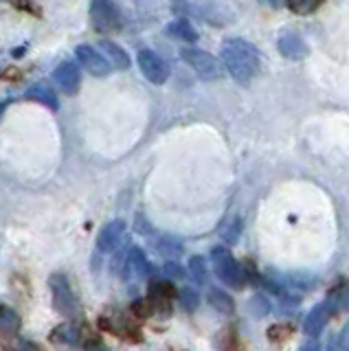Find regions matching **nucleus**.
I'll list each match as a JSON object with an SVG mask.
<instances>
[{
	"mask_svg": "<svg viewBox=\"0 0 349 351\" xmlns=\"http://www.w3.org/2000/svg\"><path fill=\"white\" fill-rule=\"evenodd\" d=\"M220 58L226 73H231L233 80L242 86L253 82L259 73V51L242 38L226 40L220 49Z\"/></svg>",
	"mask_w": 349,
	"mask_h": 351,
	"instance_id": "f257e3e1",
	"label": "nucleus"
},
{
	"mask_svg": "<svg viewBox=\"0 0 349 351\" xmlns=\"http://www.w3.org/2000/svg\"><path fill=\"white\" fill-rule=\"evenodd\" d=\"M211 263H213V272L217 274V279L222 283L231 285V288H242L246 281L244 268L239 266L237 259L233 257V252L226 246H215L211 250Z\"/></svg>",
	"mask_w": 349,
	"mask_h": 351,
	"instance_id": "f03ea898",
	"label": "nucleus"
},
{
	"mask_svg": "<svg viewBox=\"0 0 349 351\" xmlns=\"http://www.w3.org/2000/svg\"><path fill=\"white\" fill-rule=\"evenodd\" d=\"M49 288H51V294H53V305H56V310L62 316H67L73 321V318H77L82 314L77 296H75L71 283H69L67 277H64V274H51Z\"/></svg>",
	"mask_w": 349,
	"mask_h": 351,
	"instance_id": "7ed1b4c3",
	"label": "nucleus"
},
{
	"mask_svg": "<svg viewBox=\"0 0 349 351\" xmlns=\"http://www.w3.org/2000/svg\"><path fill=\"white\" fill-rule=\"evenodd\" d=\"M182 60L187 62L191 69L195 71V75L202 77L206 82H213V80H220L222 77V66L217 62L211 53H206L202 49H184L182 51Z\"/></svg>",
	"mask_w": 349,
	"mask_h": 351,
	"instance_id": "20e7f679",
	"label": "nucleus"
},
{
	"mask_svg": "<svg viewBox=\"0 0 349 351\" xmlns=\"http://www.w3.org/2000/svg\"><path fill=\"white\" fill-rule=\"evenodd\" d=\"M91 20L93 27L101 33L115 31L121 25V14L112 0H93L91 3Z\"/></svg>",
	"mask_w": 349,
	"mask_h": 351,
	"instance_id": "39448f33",
	"label": "nucleus"
},
{
	"mask_svg": "<svg viewBox=\"0 0 349 351\" xmlns=\"http://www.w3.org/2000/svg\"><path fill=\"white\" fill-rule=\"evenodd\" d=\"M139 69L141 73H143V77L147 82L152 84H165L167 82V77H169V66L167 62L160 58V55H156L154 51H149V49H143V51H139Z\"/></svg>",
	"mask_w": 349,
	"mask_h": 351,
	"instance_id": "423d86ee",
	"label": "nucleus"
},
{
	"mask_svg": "<svg viewBox=\"0 0 349 351\" xmlns=\"http://www.w3.org/2000/svg\"><path fill=\"white\" fill-rule=\"evenodd\" d=\"M338 310V296L334 299H325L323 303H319V305H314L312 310H310V314L305 316V323H303V332L308 334L310 338H316L319 336L323 329H325V325H327V321L332 318V314Z\"/></svg>",
	"mask_w": 349,
	"mask_h": 351,
	"instance_id": "0eeeda50",
	"label": "nucleus"
},
{
	"mask_svg": "<svg viewBox=\"0 0 349 351\" xmlns=\"http://www.w3.org/2000/svg\"><path fill=\"white\" fill-rule=\"evenodd\" d=\"M75 55H77V60L86 69V73H91L95 77H106L110 73V62L106 60V55L101 51H97L91 44H80L75 49Z\"/></svg>",
	"mask_w": 349,
	"mask_h": 351,
	"instance_id": "6e6552de",
	"label": "nucleus"
},
{
	"mask_svg": "<svg viewBox=\"0 0 349 351\" xmlns=\"http://www.w3.org/2000/svg\"><path fill=\"white\" fill-rule=\"evenodd\" d=\"M53 82H56L67 95H75L80 90V86H82L80 66L75 62H71V60L62 62L60 66H56V71H53Z\"/></svg>",
	"mask_w": 349,
	"mask_h": 351,
	"instance_id": "1a4fd4ad",
	"label": "nucleus"
},
{
	"mask_svg": "<svg viewBox=\"0 0 349 351\" xmlns=\"http://www.w3.org/2000/svg\"><path fill=\"white\" fill-rule=\"evenodd\" d=\"M123 235H125V222L123 219H112V222H108L99 230V237H97V250H99L101 255L115 252L117 246L121 244Z\"/></svg>",
	"mask_w": 349,
	"mask_h": 351,
	"instance_id": "9d476101",
	"label": "nucleus"
},
{
	"mask_svg": "<svg viewBox=\"0 0 349 351\" xmlns=\"http://www.w3.org/2000/svg\"><path fill=\"white\" fill-rule=\"evenodd\" d=\"M130 274H134V277H139V279L149 277L152 274V263L141 248H132L128 252V259H125V266H123V277H130Z\"/></svg>",
	"mask_w": 349,
	"mask_h": 351,
	"instance_id": "9b49d317",
	"label": "nucleus"
},
{
	"mask_svg": "<svg viewBox=\"0 0 349 351\" xmlns=\"http://www.w3.org/2000/svg\"><path fill=\"white\" fill-rule=\"evenodd\" d=\"M99 325L104 327V329H108V332H115V334H119V336H130V338H139V329L128 321L125 316H121V314H115V316H108V314H104L101 316V321H99Z\"/></svg>",
	"mask_w": 349,
	"mask_h": 351,
	"instance_id": "f8f14e48",
	"label": "nucleus"
},
{
	"mask_svg": "<svg viewBox=\"0 0 349 351\" xmlns=\"http://www.w3.org/2000/svg\"><path fill=\"white\" fill-rule=\"evenodd\" d=\"M99 51L106 55V60L110 62L115 69H121V71H125V69H130V58H128V53L119 47V44H115V42H110V40H101L99 42Z\"/></svg>",
	"mask_w": 349,
	"mask_h": 351,
	"instance_id": "ddd939ff",
	"label": "nucleus"
},
{
	"mask_svg": "<svg viewBox=\"0 0 349 351\" xmlns=\"http://www.w3.org/2000/svg\"><path fill=\"white\" fill-rule=\"evenodd\" d=\"M279 51H281V55H286L290 60H299L308 53L303 40L299 36H294V33H283L279 38Z\"/></svg>",
	"mask_w": 349,
	"mask_h": 351,
	"instance_id": "4468645a",
	"label": "nucleus"
},
{
	"mask_svg": "<svg viewBox=\"0 0 349 351\" xmlns=\"http://www.w3.org/2000/svg\"><path fill=\"white\" fill-rule=\"evenodd\" d=\"M25 97H27V99H31V101L45 104V106H47V108H51V110H58V108H60L58 95L53 93L49 86H42V84H38V86H31L29 90L25 93Z\"/></svg>",
	"mask_w": 349,
	"mask_h": 351,
	"instance_id": "2eb2a0df",
	"label": "nucleus"
},
{
	"mask_svg": "<svg viewBox=\"0 0 349 351\" xmlns=\"http://www.w3.org/2000/svg\"><path fill=\"white\" fill-rule=\"evenodd\" d=\"M51 338L56 340V343H62V345H77L80 338H82V332L75 323H62L53 329Z\"/></svg>",
	"mask_w": 349,
	"mask_h": 351,
	"instance_id": "dca6fc26",
	"label": "nucleus"
},
{
	"mask_svg": "<svg viewBox=\"0 0 349 351\" xmlns=\"http://www.w3.org/2000/svg\"><path fill=\"white\" fill-rule=\"evenodd\" d=\"M167 33L171 38L182 40V42H195V40H198V33H195V29L191 27V22L184 20V18L173 20L171 25L167 27Z\"/></svg>",
	"mask_w": 349,
	"mask_h": 351,
	"instance_id": "f3484780",
	"label": "nucleus"
},
{
	"mask_svg": "<svg viewBox=\"0 0 349 351\" xmlns=\"http://www.w3.org/2000/svg\"><path fill=\"white\" fill-rule=\"evenodd\" d=\"M20 327V316L16 310L7 305H0V334L3 336H14Z\"/></svg>",
	"mask_w": 349,
	"mask_h": 351,
	"instance_id": "a211bd4d",
	"label": "nucleus"
},
{
	"mask_svg": "<svg viewBox=\"0 0 349 351\" xmlns=\"http://www.w3.org/2000/svg\"><path fill=\"white\" fill-rule=\"evenodd\" d=\"M209 303L215 307L217 312H222V314H231L233 307H235L231 296H228L226 292H222V290H217V288L209 290Z\"/></svg>",
	"mask_w": 349,
	"mask_h": 351,
	"instance_id": "6ab92c4d",
	"label": "nucleus"
},
{
	"mask_svg": "<svg viewBox=\"0 0 349 351\" xmlns=\"http://www.w3.org/2000/svg\"><path fill=\"white\" fill-rule=\"evenodd\" d=\"M323 5V0H288V7L299 16H308L314 14L316 9Z\"/></svg>",
	"mask_w": 349,
	"mask_h": 351,
	"instance_id": "aec40b11",
	"label": "nucleus"
},
{
	"mask_svg": "<svg viewBox=\"0 0 349 351\" xmlns=\"http://www.w3.org/2000/svg\"><path fill=\"white\" fill-rule=\"evenodd\" d=\"M239 230H242V222H239L237 217H233L231 222H226L222 228H220V235L224 241H228V244H235L237 237H239Z\"/></svg>",
	"mask_w": 349,
	"mask_h": 351,
	"instance_id": "412c9836",
	"label": "nucleus"
},
{
	"mask_svg": "<svg viewBox=\"0 0 349 351\" xmlns=\"http://www.w3.org/2000/svg\"><path fill=\"white\" fill-rule=\"evenodd\" d=\"M158 252L160 255H165V257H178L180 255V241H173V239H169V237H165V239H158Z\"/></svg>",
	"mask_w": 349,
	"mask_h": 351,
	"instance_id": "4be33fe9",
	"label": "nucleus"
},
{
	"mask_svg": "<svg viewBox=\"0 0 349 351\" xmlns=\"http://www.w3.org/2000/svg\"><path fill=\"white\" fill-rule=\"evenodd\" d=\"M189 270H191V277L198 283L204 281V277H206V263H204L202 257H191L189 259Z\"/></svg>",
	"mask_w": 349,
	"mask_h": 351,
	"instance_id": "5701e85b",
	"label": "nucleus"
},
{
	"mask_svg": "<svg viewBox=\"0 0 349 351\" xmlns=\"http://www.w3.org/2000/svg\"><path fill=\"white\" fill-rule=\"evenodd\" d=\"M178 299H180V305H182V307H184V310H187V312H193L195 307H198V294H195L193 290H189V288L180 290Z\"/></svg>",
	"mask_w": 349,
	"mask_h": 351,
	"instance_id": "b1692460",
	"label": "nucleus"
},
{
	"mask_svg": "<svg viewBox=\"0 0 349 351\" xmlns=\"http://www.w3.org/2000/svg\"><path fill=\"white\" fill-rule=\"evenodd\" d=\"M134 314L139 316V318H147V316H152L156 310H154V303H152V299L147 296V299H139L136 303H134Z\"/></svg>",
	"mask_w": 349,
	"mask_h": 351,
	"instance_id": "393cba45",
	"label": "nucleus"
},
{
	"mask_svg": "<svg viewBox=\"0 0 349 351\" xmlns=\"http://www.w3.org/2000/svg\"><path fill=\"white\" fill-rule=\"evenodd\" d=\"M165 274L169 279H173V281H182L184 279V268L180 266V263H176V261H167L165 263Z\"/></svg>",
	"mask_w": 349,
	"mask_h": 351,
	"instance_id": "a878e982",
	"label": "nucleus"
},
{
	"mask_svg": "<svg viewBox=\"0 0 349 351\" xmlns=\"http://www.w3.org/2000/svg\"><path fill=\"white\" fill-rule=\"evenodd\" d=\"M332 347H341V349H349V325L338 336V343H332Z\"/></svg>",
	"mask_w": 349,
	"mask_h": 351,
	"instance_id": "bb28decb",
	"label": "nucleus"
},
{
	"mask_svg": "<svg viewBox=\"0 0 349 351\" xmlns=\"http://www.w3.org/2000/svg\"><path fill=\"white\" fill-rule=\"evenodd\" d=\"M270 3H272V5H275V7H277V5H281V0H270Z\"/></svg>",
	"mask_w": 349,
	"mask_h": 351,
	"instance_id": "cd10ccee",
	"label": "nucleus"
}]
</instances>
